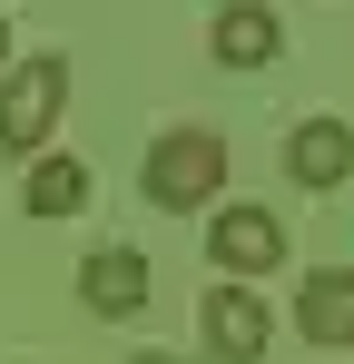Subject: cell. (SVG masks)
Instances as JSON below:
<instances>
[{
	"instance_id": "6da1fadb",
	"label": "cell",
	"mask_w": 354,
	"mask_h": 364,
	"mask_svg": "<svg viewBox=\"0 0 354 364\" xmlns=\"http://www.w3.org/2000/svg\"><path fill=\"white\" fill-rule=\"evenodd\" d=\"M138 187H148V207H207L217 187H227V138L217 128H168L158 148H148V168H138Z\"/></svg>"
},
{
	"instance_id": "7a4b0ae2",
	"label": "cell",
	"mask_w": 354,
	"mask_h": 364,
	"mask_svg": "<svg viewBox=\"0 0 354 364\" xmlns=\"http://www.w3.org/2000/svg\"><path fill=\"white\" fill-rule=\"evenodd\" d=\"M59 109H69V60L59 50H30V60L0 79V148L10 158H40V138H50Z\"/></svg>"
},
{
	"instance_id": "3957f363",
	"label": "cell",
	"mask_w": 354,
	"mask_h": 364,
	"mask_svg": "<svg viewBox=\"0 0 354 364\" xmlns=\"http://www.w3.org/2000/svg\"><path fill=\"white\" fill-rule=\"evenodd\" d=\"M207 266L227 276V286H246V276H266V266H286V227L266 217V207H217L207 217Z\"/></svg>"
},
{
	"instance_id": "277c9868",
	"label": "cell",
	"mask_w": 354,
	"mask_h": 364,
	"mask_svg": "<svg viewBox=\"0 0 354 364\" xmlns=\"http://www.w3.org/2000/svg\"><path fill=\"white\" fill-rule=\"evenodd\" d=\"M197 335H207V364H256L266 355V296H246V286H217V296L197 305Z\"/></svg>"
},
{
	"instance_id": "5b68a950",
	"label": "cell",
	"mask_w": 354,
	"mask_h": 364,
	"mask_svg": "<svg viewBox=\"0 0 354 364\" xmlns=\"http://www.w3.org/2000/svg\"><path fill=\"white\" fill-rule=\"evenodd\" d=\"M286 178L315 187V197H325V187H345V178H354V128L325 119V109H315V119H295V128H286Z\"/></svg>"
},
{
	"instance_id": "8992f818",
	"label": "cell",
	"mask_w": 354,
	"mask_h": 364,
	"mask_svg": "<svg viewBox=\"0 0 354 364\" xmlns=\"http://www.w3.org/2000/svg\"><path fill=\"white\" fill-rule=\"evenodd\" d=\"M158 296V276H148V256H138V246H99V256H89V266H79V305H89V315H138V305Z\"/></svg>"
},
{
	"instance_id": "52a82bcc",
	"label": "cell",
	"mask_w": 354,
	"mask_h": 364,
	"mask_svg": "<svg viewBox=\"0 0 354 364\" xmlns=\"http://www.w3.org/2000/svg\"><path fill=\"white\" fill-rule=\"evenodd\" d=\"M295 335L305 345H354V266H315L305 286H295Z\"/></svg>"
},
{
	"instance_id": "ba28073f",
	"label": "cell",
	"mask_w": 354,
	"mask_h": 364,
	"mask_svg": "<svg viewBox=\"0 0 354 364\" xmlns=\"http://www.w3.org/2000/svg\"><path fill=\"white\" fill-rule=\"evenodd\" d=\"M207 40H217V69H276V10L266 0H227Z\"/></svg>"
},
{
	"instance_id": "9c48e42d",
	"label": "cell",
	"mask_w": 354,
	"mask_h": 364,
	"mask_svg": "<svg viewBox=\"0 0 354 364\" xmlns=\"http://www.w3.org/2000/svg\"><path fill=\"white\" fill-rule=\"evenodd\" d=\"M20 207H30V217H79V207H89V158H30Z\"/></svg>"
},
{
	"instance_id": "30bf717a",
	"label": "cell",
	"mask_w": 354,
	"mask_h": 364,
	"mask_svg": "<svg viewBox=\"0 0 354 364\" xmlns=\"http://www.w3.org/2000/svg\"><path fill=\"white\" fill-rule=\"evenodd\" d=\"M128 364H187V355H158V345H138V355H128Z\"/></svg>"
},
{
	"instance_id": "8fae6325",
	"label": "cell",
	"mask_w": 354,
	"mask_h": 364,
	"mask_svg": "<svg viewBox=\"0 0 354 364\" xmlns=\"http://www.w3.org/2000/svg\"><path fill=\"white\" fill-rule=\"evenodd\" d=\"M10 69H20V60H10V20H0V79H10Z\"/></svg>"
}]
</instances>
